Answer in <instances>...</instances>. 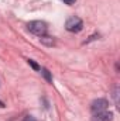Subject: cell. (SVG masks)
I'll list each match as a JSON object with an SVG mask.
<instances>
[{
  "instance_id": "1",
  "label": "cell",
  "mask_w": 120,
  "mask_h": 121,
  "mask_svg": "<svg viewBox=\"0 0 120 121\" xmlns=\"http://www.w3.org/2000/svg\"><path fill=\"white\" fill-rule=\"evenodd\" d=\"M27 28L30 32H32L34 35L37 37H42L47 34V24L44 21H40V20H34V21H30L27 24Z\"/></svg>"
},
{
  "instance_id": "2",
  "label": "cell",
  "mask_w": 120,
  "mask_h": 121,
  "mask_svg": "<svg viewBox=\"0 0 120 121\" xmlns=\"http://www.w3.org/2000/svg\"><path fill=\"white\" fill-rule=\"evenodd\" d=\"M65 28L69 31V32H79V31H82V28H83V21L79 17L72 16V17H69L66 20Z\"/></svg>"
},
{
  "instance_id": "3",
  "label": "cell",
  "mask_w": 120,
  "mask_h": 121,
  "mask_svg": "<svg viewBox=\"0 0 120 121\" xmlns=\"http://www.w3.org/2000/svg\"><path fill=\"white\" fill-rule=\"evenodd\" d=\"M107 107H109V101H107L106 99H96V100H93L92 104H90V110H92L93 114L106 111Z\"/></svg>"
},
{
  "instance_id": "4",
  "label": "cell",
  "mask_w": 120,
  "mask_h": 121,
  "mask_svg": "<svg viewBox=\"0 0 120 121\" xmlns=\"http://www.w3.org/2000/svg\"><path fill=\"white\" fill-rule=\"evenodd\" d=\"M112 118H113V113H110V111L106 110V111L93 114L92 121H112Z\"/></svg>"
},
{
  "instance_id": "5",
  "label": "cell",
  "mask_w": 120,
  "mask_h": 121,
  "mask_svg": "<svg viewBox=\"0 0 120 121\" xmlns=\"http://www.w3.org/2000/svg\"><path fill=\"white\" fill-rule=\"evenodd\" d=\"M40 41H41V44H44V45H47V47H52V45H55V41H54L52 37L42 35V37H40Z\"/></svg>"
},
{
  "instance_id": "6",
  "label": "cell",
  "mask_w": 120,
  "mask_h": 121,
  "mask_svg": "<svg viewBox=\"0 0 120 121\" xmlns=\"http://www.w3.org/2000/svg\"><path fill=\"white\" fill-rule=\"evenodd\" d=\"M40 70H41V73H42V75L45 76V79H47V80H48V82L51 83V82H52V78H51V75H50V72H48L47 69H40Z\"/></svg>"
},
{
  "instance_id": "7",
  "label": "cell",
  "mask_w": 120,
  "mask_h": 121,
  "mask_svg": "<svg viewBox=\"0 0 120 121\" xmlns=\"http://www.w3.org/2000/svg\"><path fill=\"white\" fill-rule=\"evenodd\" d=\"M28 65H30L32 69H35V70H40V69H41V68H40V66H38V65H37L32 59H28Z\"/></svg>"
},
{
  "instance_id": "8",
  "label": "cell",
  "mask_w": 120,
  "mask_h": 121,
  "mask_svg": "<svg viewBox=\"0 0 120 121\" xmlns=\"http://www.w3.org/2000/svg\"><path fill=\"white\" fill-rule=\"evenodd\" d=\"M75 1H76V0H64V3H65V4H68V6L75 4Z\"/></svg>"
},
{
  "instance_id": "9",
  "label": "cell",
  "mask_w": 120,
  "mask_h": 121,
  "mask_svg": "<svg viewBox=\"0 0 120 121\" xmlns=\"http://www.w3.org/2000/svg\"><path fill=\"white\" fill-rule=\"evenodd\" d=\"M23 121H37V120H35L32 116H27V117H24V120Z\"/></svg>"
},
{
  "instance_id": "10",
  "label": "cell",
  "mask_w": 120,
  "mask_h": 121,
  "mask_svg": "<svg viewBox=\"0 0 120 121\" xmlns=\"http://www.w3.org/2000/svg\"><path fill=\"white\" fill-rule=\"evenodd\" d=\"M4 107H6V106H4V103H3V101H0V108H4Z\"/></svg>"
}]
</instances>
